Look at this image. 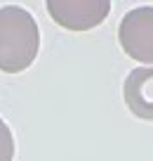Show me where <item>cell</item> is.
<instances>
[{
	"mask_svg": "<svg viewBox=\"0 0 153 161\" xmlns=\"http://www.w3.org/2000/svg\"><path fill=\"white\" fill-rule=\"evenodd\" d=\"M49 17L66 31H92L104 24L111 0H45Z\"/></svg>",
	"mask_w": 153,
	"mask_h": 161,
	"instance_id": "3",
	"label": "cell"
},
{
	"mask_svg": "<svg viewBox=\"0 0 153 161\" xmlns=\"http://www.w3.org/2000/svg\"><path fill=\"white\" fill-rule=\"evenodd\" d=\"M127 109L141 121H153V66H137L123 86Z\"/></svg>",
	"mask_w": 153,
	"mask_h": 161,
	"instance_id": "4",
	"label": "cell"
},
{
	"mask_svg": "<svg viewBox=\"0 0 153 161\" xmlns=\"http://www.w3.org/2000/svg\"><path fill=\"white\" fill-rule=\"evenodd\" d=\"M14 159V135L10 126L0 119V161H12Z\"/></svg>",
	"mask_w": 153,
	"mask_h": 161,
	"instance_id": "5",
	"label": "cell"
},
{
	"mask_svg": "<svg viewBox=\"0 0 153 161\" xmlns=\"http://www.w3.org/2000/svg\"><path fill=\"white\" fill-rule=\"evenodd\" d=\"M118 40L125 55L134 62L153 66V7H134L123 17Z\"/></svg>",
	"mask_w": 153,
	"mask_h": 161,
	"instance_id": "2",
	"label": "cell"
},
{
	"mask_svg": "<svg viewBox=\"0 0 153 161\" xmlns=\"http://www.w3.org/2000/svg\"><path fill=\"white\" fill-rule=\"evenodd\" d=\"M40 29L28 10L19 5L0 7V71L21 74L35 62Z\"/></svg>",
	"mask_w": 153,
	"mask_h": 161,
	"instance_id": "1",
	"label": "cell"
}]
</instances>
